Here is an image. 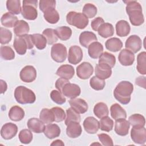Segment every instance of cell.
<instances>
[{"instance_id":"83f0119b","label":"cell","mask_w":146,"mask_h":146,"mask_svg":"<svg viewBox=\"0 0 146 146\" xmlns=\"http://www.w3.org/2000/svg\"><path fill=\"white\" fill-rule=\"evenodd\" d=\"M30 31L28 23L23 20H18L14 27V33L17 36L27 35Z\"/></svg>"},{"instance_id":"6f0895ef","label":"cell","mask_w":146,"mask_h":146,"mask_svg":"<svg viewBox=\"0 0 146 146\" xmlns=\"http://www.w3.org/2000/svg\"><path fill=\"white\" fill-rule=\"evenodd\" d=\"M135 83L137 85L143 88H145V76H139L135 80Z\"/></svg>"},{"instance_id":"9c48e42d","label":"cell","mask_w":146,"mask_h":146,"mask_svg":"<svg viewBox=\"0 0 146 146\" xmlns=\"http://www.w3.org/2000/svg\"><path fill=\"white\" fill-rule=\"evenodd\" d=\"M19 76L23 82L31 83L34 81L36 78V71L33 66H26L21 70Z\"/></svg>"},{"instance_id":"5bb4252c","label":"cell","mask_w":146,"mask_h":146,"mask_svg":"<svg viewBox=\"0 0 146 146\" xmlns=\"http://www.w3.org/2000/svg\"><path fill=\"white\" fill-rule=\"evenodd\" d=\"M83 124L86 132L90 134L96 133L100 128L99 121L92 116L86 117L84 119Z\"/></svg>"},{"instance_id":"c3c4849f","label":"cell","mask_w":146,"mask_h":146,"mask_svg":"<svg viewBox=\"0 0 146 146\" xmlns=\"http://www.w3.org/2000/svg\"><path fill=\"white\" fill-rule=\"evenodd\" d=\"M90 85L92 88L96 91L103 90L106 85L104 80L101 79L96 76H92L90 80Z\"/></svg>"},{"instance_id":"8992f818","label":"cell","mask_w":146,"mask_h":146,"mask_svg":"<svg viewBox=\"0 0 146 146\" xmlns=\"http://www.w3.org/2000/svg\"><path fill=\"white\" fill-rule=\"evenodd\" d=\"M67 55L66 46L62 43H55L51 47V56L56 62L62 63L65 61Z\"/></svg>"},{"instance_id":"db71d44e","label":"cell","mask_w":146,"mask_h":146,"mask_svg":"<svg viewBox=\"0 0 146 146\" xmlns=\"http://www.w3.org/2000/svg\"><path fill=\"white\" fill-rule=\"evenodd\" d=\"M98 137L103 145L111 146L113 145L112 139L106 133H100L98 134Z\"/></svg>"},{"instance_id":"d6a6232c","label":"cell","mask_w":146,"mask_h":146,"mask_svg":"<svg viewBox=\"0 0 146 146\" xmlns=\"http://www.w3.org/2000/svg\"><path fill=\"white\" fill-rule=\"evenodd\" d=\"M105 46L108 50L112 52H117L121 49L123 43L120 39L114 37L108 39L106 42Z\"/></svg>"},{"instance_id":"5b68a950","label":"cell","mask_w":146,"mask_h":146,"mask_svg":"<svg viewBox=\"0 0 146 146\" xmlns=\"http://www.w3.org/2000/svg\"><path fill=\"white\" fill-rule=\"evenodd\" d=\"M38 1L27 0L23 1L21 14L24 18L27 20H35L38 17Z\"/></svg>"},{"instance_id":"680465c9","label":"cell","mask_w":146,"mask_h":146,"mask_svg":"<svg viewBox=\"0 0 146 146\" xmlns=\"http://www.w3.org/2000/svg\"><path fill=\"white\" fill-rule=\"evenodd\" d=\"M0 83H1V94H4L6 91L7 90V86L5 81L3 80H0Z\"/></svg>"},{"instance_id":"4dcf8cb0","label":"cell","mask_w":146,"mask_h":146,"mask_svg":"<svg viewBox=\"0 0 146 146\" xmlns=\"http://www.w3.org/2000/svg\"><path fill=\"white\" fill-rule=\"evenodd\" d=\"M44 19L51 24L56 23L60 18L59 14L54 7H50L43 13Z\"/></svg>"},{"instance_id":"f907efd6","label":"cell","mask_w":146,"mask_h":146,"mask_svg":"<svg viewBox=\"0 0 146 146\" xmlns=\"http://www.w3.org/2000/svg\"><path fill=\"white\" fill-rule=\"evenodd\" d=\"M50 98L52 100L58 104H63L66 102L63 94L59 91L52 90L50 93Z\"/></svg>"},{"instance_id":"11a10c76","label":"cell","mask_w":146,"mask_h":146,"mask_svg":"<svg viewBox=\"0 0 146 146\" xmlns=\"http://www.w3.org/2000/svg\"><path fill=\"white\" fill-rule=\"evenodd\" d=\"M103 23H104V19L102 17H98L92 21L91 26V27L93 29V30H94L95 31H98L99 27Z\"/></svg>"},{"instance_id":"ab89813d","label":"cell","mask_w":146,"mask_h":146,"mask_svg":"<svg viewBox=\"0 0 146 146\" xmlns=\"http://www.w3.org/2000/svg\"><path fill=\"white\" fill-rule=\"evenodd\" d=\"M6 7L9 12L14 15L20 14L22 10L19 0H7L6 1Z\"/></svg>"},{"instance_id":"74e56055","label":"cell","mask_w":146,"mask_h":146,"mask_svg":"<svg viewBox=\"0 0 146 146\" xmlns=\"http://www.w3.org/2000/svg\"><path fill=\"white\" fill-rule=\"evenodd\" d=\"M55 32L58 38L62 40H67L72 35V30L66 26L57 27L55 29Z\"/></svg>"},{"instance_id":"cb8c5ba5","label":"cell","mask_w":146,"mask_h":146,"mask_svg":"<svg viewBox=\"0 0 146 146\" xmlns=\"http://www.w3.org/2000/svg\"><path fill=\"white\" fill-rule=\"evenodd\" d=\"M103 52V46L99 42H94L88 47V53L92 59H98Z\"/></svg>"},{"instance_id":"9f6ffc18","label":"cell","mask_w":146,"mask_h":146,"mask_svg":"<svg viewBox=\"0 0 146 146\" xmlns=\"http://www.w3.org/2000/svg\"><path fill=\"white\" fill-rule=\"evenodd\" d=\"M68 83H70V82L68 79H66L62 78H59L58 79L56 80L55 82V87L59 91L62 92V88H63L64 85Z\"/></svg>"},{"instance_id":"ee69618b","label":"cell","mask_w":146,"mask_h":146,"mask_svg":"<svg viewBox=\"0 0 146 146\" xmlns=\"http://www.w3.org/2000/svg\"><path fill=\"white\" fill-rule=\"evenodd\" d=\"M0 54L1 58L5 60H13L15 58V52L10 46H1Z\"/></svg>"},{"instance_id":"603a6c76","label":"cell","mask_w":146,"mask_h":146,"mask_svg":"<svg viewBox=\"0 0 146 146\" xmlns=\"http://www.w3.org/2000/svg\"><path fill=\"white\" fill-rule=\"evenodd\" d=\"M13 46L17 54L21 55L25 54L27 49H28L27 43L23 36H17L14 38Z\"/></svg>"},{"instance_id":"d590c367","label":"cell","mask_w":146,"mask_h":146,"mask_svg":"<svg viewBox=\"0 0 146 146\" xmlns=\"http://www.w3.org/2000/svg\"><path fill=\"white\" fill-rule=\"evenodd\" d=\"M136 68L141 75L146 74V52L145 51L141 52L137 55Z\"/></svg>"},{"instance_id":"44dd1931","label":"cell","mask_w":146,"mask_h":146,"mask_svg":"<svg viewBox=\"0 0 146 146\" xmlns=\"http://www.w3.org/2000/svg\"><path fill=\"white\" fill-rule=\"evenodd\" d=\"M56 74L60 78L69 80L74 76L75 70L74 68L71 65L63 64L58 68Z\"/></svg>"},{"instance_id":"e0dca14e","label":"cell","mask_w":146,"mask_h":146,"mask_svg":"<svg viewBox=\"0 0 146 146\" xmlns=\"http://www.w3.org/2000/svg\"><path fill=\"white\" fill-rule=\"evenodd\" d=\"M95 76L98 78L105 80L109 78L112 75L111 68L104 64H98L95 68Z\"/></svg>"},{"instance_id":"f5cc1de1","label":"cell","mask_w":146,"mask_h":146,"mask_svg":"<svg viewBox=\"0 0 146 146\" xmlns=\"http://www.w3.org/2000/svg\"><path fill=\"white\" fill-rule=\"evenodd\" d=\"M56 1L54 0H40L39 2V9L44 13L50 7L55 8Z\"/></svg>"},{"instance_id":"7402d4cb","label":"cell","mask_w":146,"mask_h":146,"mask_svg":"<svg viewBox=\"0 0 146 146\" xmlns=\"http://www.w3.org/2000/svg\"><path fill=\"white\" fill-rule=\"evenodd\" d=\"M66 133L70 138H77L80 136L82 132V128L79 123L72 121L67 125Z\"/></svg>"},{"instance_id":"b9f144b4","label":"cell","mask_w":146,"mask_h":146,"mask_svg":"<svg viewBox=\"0 0 146 146\" xmlns=\"http://www.w3.org/2000/svg\"><path fill=\"white\" fill-rule=\"evenodd\" d=\"M66 117L65 119L64 123L67 125L70 123L75 121L80 123V116L79 113L76 112L72 108H69L66 110Z\"/></svg>"},{"instance_id":"1f68e13d","label":"cell","mask_w":146,"mask_h":146,"mask_svg":"<svg viewBox=\"0 0 146 146\" xmlns=\"http://www.w3.org/2000/svg\"><path fill=\"white\" fill-rule=\"evenodd\" d=\"M98 33L100 36L104 38H107L113 36L114 34V28L112 24L108 22H104L99 27Z\"/></svg>"},{"instance_id":"60d3db41","label":"cell","mask_w":146,"mask_h":146,"mask_svg":"<svg viewBox=\"0 0 146 146\" xmlns=\"http://www.w3.org/2000/svg\"><path fill=\"white\" fill-rule=\"evenodd\" d=\"M32 39L34 44L36 48L39 50H43L46 47L47 40L46 38L40 34H34L31 35Z\"/></svg>"},{"instance_id":"ba28073f","label":"cell","mask_w":146,"mask_h":146,"mask_svg":"<svg viewBox=\"0 0 146 146\" xmlns=\"http://www.w3.org/2000/svg\"><path fill=\"white\" fill-rule=\"evenodd\" d=\"M125 46L126 49L131 51L133 54L137 53L142 47L141 39L136 35H132L126 40Z\"/></svg>"},{"instance_id":"8d00e7d4","label":"cell","mask_w":146,"mask_h":146,"mask_svg":"<svg viewBox=\"0 0 146 146\" xmlns=\"http://www.w3.org/2000/svg\"><path fill=\"white\" fill-rule=\"evenodd\" d=\"M40 119L45 124H50L55 121L54 114L51 109L43 108L39 115Z\"/></svg>"},{"instance_id":"91938a15","label":"cell","mask_w":146,"mask_h":146,"mask_svg":"<svg viewBox=\"0 0 146 146\" xmlns=\"http://www.w3.org/2000/svg\"><path fill=\"white\" fill-rule=\"evenodd\" d=\"M51 145H64V144L61 140L58 139L53 141L52 143L51 144Z\"/></svg>"},{"instance_id":"4fadbf2b","label":"cell","mask_w":146,"mask_h":146,"mask_svg":"<svg viewBox=\"0 0 146 146\" xmlns=\"http://www.w3.org/2000/svg\"><path fill=\"white\" fill-rule=\"evenodd\" d=\"M62 93L64 96L68 98L74 99L80 95L81 93V90L78 85L68 83L64 85L62 88Z\"/></svg>"},{"instance_id":"7dc6e473","label":"cell","mask_w":146,"mask_h":146,"mask_svg":"<svg viewBox=\"0 0 146 146\" xmlns=\"http://www.w3.org/2000/svg\"><path fill=\"white\" fill-rule=\"evenodd\" d=\"M97 7L92 3H86L83 8V14L88 19L94 18L97 14Z\"/></svg>"},{"instance_id":"ac0fdd59","label":"cell","mask_w":146,"mask_h":146,"mask_svg":"<svg viewBox=\"0 0 146 146\" xmlns=\"http://www.w3.org/2000/svg\"><path fill=\"white\" fill-rule=\"evenodd\" d=\"M79 39L80 44L86 48H88L90 44L98 40L96 35L93 32L89 31L82 32L80 34Z\"/></svg>"},{"instance_id":"52a82bcc","label":"cell","mask_w":146,"mask_h":146,"mask_svg":"<svg viewBox=\"0 0 146 146\" xmlns=\"http://www.w3.org/2000/svg\"><path fill=\"white\" fill-rule=\"evenodd\" d=\"M131 137L132 141L138 144H144L146 142V129L144 127H132L131 131Z\"/></svg>"},{"instance_id":"d6986e66","label":"cell","mask_w":146,"mask_h":146,"mask_svg":"<svg viewBox=\"0 0 146 146\" xmlns=\"http://www.w3.org/2000/svg\"><path fill=\"white\" fill-rule=\"evenodd\" d=\"M130 124L125 119L117 120L115 121V131L120 136H126L129 132Z\"/></svg>"},{"instance_id":"3957f363","label":"cell","mask_w":146,"mask_h":146,"mask_svg":"<svg viewBox=\"0 0 146 146\" xmlns=\"http://www.w3.org/2000/svg\"><path fill=\"white\" fill-rule=\"evenodd\" d=\"M14 97L16 101L21 104H32L36 100L34 92L23 86H19L15 89Z\"/></svg>"},{"instance_id":"9a60e30c","label":"cell","mask_w":146,"mask_h":146,"mask_svg":"<svg viewBox=\"0 0 146 146\" xmlns=\"http://www.w3.org/2000/svg\"><path fill=\"white\" fill-rule=\"evenodd\" d=\"M118 59L123 66H131L135 61V55L131 51L124 48L120 51L118 56Z\"/></svg>"},{"instance_id":"7a4b0ae2","label":"cell","mask_w":146,"mask_h":146,"mask_svg":"<svg viewBox=\"0 0 146 146\" xmlns=\"http://www.w3.org/2000/svg\"><path fill=\"white\" fill-rule=\"evenodd\" d=\"M133 91V84L128 81L123 80L117 84L113 91V95L121 104H127L131 101V95Z\"/></svg>"},{"instance_id":"4316f807","label":"cell","mask_w":146,"mask_h":146,"mask_svg":"<svg viewBox=\"0 0 146 146\" xmlns=\"http://www.w3.org/2000/svg\"><path fill=\"white\" fill-rule=\"evenodd\" d=\"M43 133L47 138L52 139L60 135V128L56 124H48L45 126Z\"/></svg>"},{"instance_id":"8fae6325","label":"cell","mask_w":146,"mask_h":146,"mask_svg":"<svg viewBox=\"0 0 146 146\" xmlns=\"http://www.w3.org/2000/svg\"><path fill=\"white\" fill-rule=\"evenodd\" d=\"M83 58V51L82 48L76 45L70 47L68 55V61L70 63L77 64L80 63Z\"/></svg>"},{"instance_id":"f6af8a7d","label":"cell","mask_w":146,"mask_h":146,"mask_svg":"<svg viewBox=\"0 0 146 146\" xmlns=\"http://www.w3.org/2000/svg\"><path fill=\"white\" fill-rule=\"evenodd\" d=\"M100 129L102 131L110 132L113 129V121L108 116L101 118L100 121Z\"/></svg>"},{"instance_id":"30bf717a","label":"cell","mask_w":146,"mask_h":146,"mask_svg":"<svg viewBox=\"0 0 146 146\" xmlns=\"http://www.w3.org/2000/svg\"><path fill=\"white\" fill-rule=\"evenodd\" d=\"M94 68L91 63L82 62L76 67V75L81 79H87L93 74Z\"/></svg>"},{"instance_id":"816d5d0a","label":"cell","mask_w":146,"mask_h":146,"mask_svg":"<svg viewBox=\"0 0 146 146\" xmlns=\"http://www.w3.org/2000/svg\"><path fill=\"white\" fill-rule=\"evenodd\" d=\"M55 116V121L61 122L66 119V114L64 110L59 107H54L51 108Z\"/></svg>"},{"instance_id":"836d02e7","label":"cell","mask_w":146,"mask_h":146,"mask_svg":"<svg viewBox=\"0 0 146 146\" xmlns=\"http://www.w3.org/2000/svg\"><path fill=\"white\" fill-rule=\"evenodd\" d=\"M94 113L97 117L101 119L108 115V108L104 103L99 102L96 103L94 107Z\"/></svg>"},{"instance_id":"681fc988","label":"cell","mask_w":146,"mask_h":146,"mask_svg":"<svg viewBox=\"0 0 146 146\" xmlns=\"http://www.w3.org/2000/svg\"><path fill=\"white\" fill-rule=\"evenodd\" d=\"M12 39V33L8 29L1 27L0 28V42L2 44L9 43Z\"/></svg>"},{"instance_id":"7bdbcfd3","label":"cell","mask_w":146,"mask_h":146,"mask_svg":"<svg viewBox=\"0 0 146 146\" xmlns=\"http://www.w3.org/2000/svg\"><path fill=\"white\" fill-rule=\"evenodd\" d=\"M42 35L46 38L48 44H53L58 41V37L54 29H46L43 30Z\"/></svg>"},{"instance_id":"2e32d148","label":"cell","mask_w":146,"mask_h":146,"mask_svg":"<svg viewBox=\"0 0 146 146\" xmlns=\"http://www.w3.org/2000/svg\"><path fill=\"white\" fill-rule=\"evenodd\" d=\"M69 104L71 107L79 114L84 113L88 110V104L83 99H71L69 100Z\"/></svg>"},{"instance_id":"f35d334b","label":"cell","mask_w":146,"mask_h":146,"mask_svg":"<svg viewBox=\"0 0 146 146\" xmlns=\"http://www.w3.org/2000/svg\"><path fill=\"white\" fill-rule=\"evenodd\" d=\"M128 121L132 127H143L145 124V117L141 114L135 113L129 117Z\"/></svg>"},{"instance_id":"bcb514c9","label":"cell","mask_w":146,"mask_h":146,"mask_svg":"<svg viewBox=\"0 0 146 146\" xmlns=\"http://www.w3.org/2000/svg\"><path fill=\"white\" fill-rule=\"evenodd\" d=\"M18 137L21 143L24 144L30 143L33 139V135L31 131L27 129L21 130L19 133Z\"/></svg>"},{"instance_id":"f546056e","label":"cell","mask_w":146,"mask_h":146,"mask_svg":"<svg viewBox=\"0 0 146 146\" xmlns=\"http://www.w3.org/2000/svg\"><path fill=\"white\" fill-rule=\"evenodd\" d=\"M18 21V18L9 12L3 14L1 19L2 25L5 27L9 28L14 27Z\"/></svg>"},{"instance_id":"f1b7e54d","label":"cell","mask_w":146,"mask_h":146,"mask_svg":"<svg viewBox=\"0 0 146 146\" xmlns=\"http://www.w3.org/2000/svg\"><path fill=\"white\" fill-rule=\"evenodd\" d=\"M25 111L21 107L18 106H13L9 110V117L10 120L14 121H19L23 119Z\"/></svg>"},{"instance_id":"484cf974","label":"cell","mask_w":146,"mask_h":146,"mask_svg":"<svg viewBox=\"0 0 146 146\" xmlns=\"http://www.w3.org/2000/svg\"><path fill=\"white\" fill-rule=\"evenodd\" d=\"M130 30V25L125 20L119 21L116 24V32L119 36L124 37L127 36L129 34Z\"/></svg>"},{"instance_id":"7c38bea8","label":"cell","mask_w":146,"mask_h":146,"mask_svg":"<svg viewBox=\"0 0 146 146\" xmlns=\"http://www.w3.org/2000/svg\"><path fill=\"white\" fill-rule=\"evenodd\" d=\"M18 127L16 124L12 123H7L1 128V135L5 140H10L17 135Z\"/></svg>"},{"instance_id":"e575fe53","label":"cell","mask_w":146,"mask_h":146,"mask_svg":"<svg viewBox=\"0 0 146 146\" xmlns=\"http://www.w3.org/2000/svg\"><path fill=\"white\" fill-rule=\"evenodd\" d=\"M99 64H104L109 66L111 68L114 67L116 63L115 56L108 52H104L99 58Z\"/></svg>"},{"instance_id":"6da1fadb","label":"cell","mask_w":146,"mask_h":146,"mask_svg":"<svg viewBox=\"0 0 146 146\" xmlns=\"http://www.w3.org/2000/svg\"><path fill=\"white\" fill-rule=\"evenodd\" d=\"M124 2L127 5L125 10L131 24L135 26L143 24L144 18L141 5L136 1H126Z\"/></svg>"},{"instance_id":"d4e9b609","label":"cell","mask_w":146,"mask_h":146,"mask_svg":"<svg viewBox=\"0 0 146 146\" xmlns=\"http://www.w3.org/2000/svg\"><path fill=\"white\" fill-rule=\"evenodd\" d=\"M111 117L115 120L126 119L127 113L122 107L117 103L113 104L110 107Z\"/></svg>"},{"instance_id":"277c9868","label":"cell","mask_w":146,"mask_h":146,"mask_svg":"<svg viewBox=\"0 0 146 146\" xmlns=\"http://www.w3.org/2000/svg\"><path fill=\"white\" fill-rule=\"evenodd\" d=\"M67 22L79 29H83L88 25V19L81 13L70 11L66 15Z\"/></svg>"},{"instance_id":"ffe728a7","label":"cell","mask_w":146,"mask_h":146,"mask_svg":"<svg viewBox=\"0 0 146 146\" xmlns=\"http://www.w3.org/2000/svg\"><path fill=\"white\" fill-rule=\"evenodd\" d=\"M27 125L31 132L36 133L43 132L45 127L44 123L40 119L36 117L30 118L27 123Z\"/></svg>"}]
</instances>
